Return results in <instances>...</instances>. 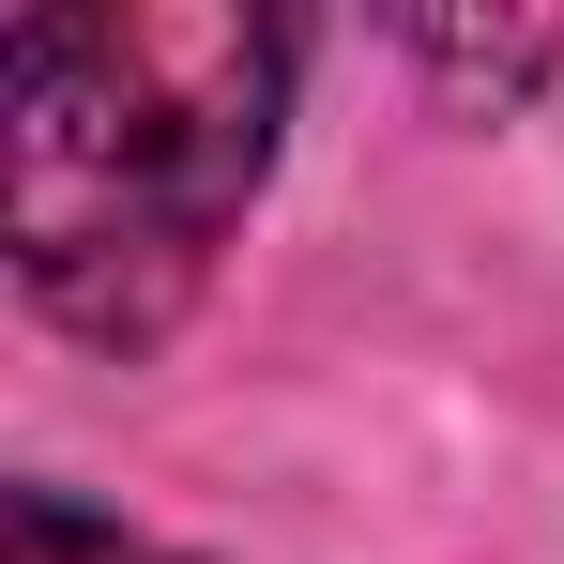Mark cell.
<instances>
[{
  "instance_id": "7a4b0ae2",
  "label": "cell",
  "mask_w": 564,
  "mask_h": 564,
  "mask_svg": "<svg viewBox=\"0 0 564 564\" xmlns=\"http://www.w3.org/2000/svg\"><path fill=\"white\" fill-rule=\"evenodd\" d=\"M0 564H169V550H138V534H122V519H93L77 488H15Z\"/></svg>"
},
{
  "instance_id": "3957f363",
  "label": "cell",
  "mask_w": 564,
  "mask_h": 564,
  "mask_svg": "<svg viewBox=\"0 0 564 564\" xmlns=\"http://www.w3.org/2000/svg\"><path fill=\"white\" fill-rule=\"evenodd\" d=\"M443 77H488V93H519V77H550V31H412Z\"/></svg>"
},
{
  "instance_id": "6da1fadb",
  "label": "cell",
  "mask_w": 564,
  "mask_h": 564,
  "mask_svg": "<svg viewBox=\"0 0 564 564\" xmlns=\"http://www.w3.org/2000/svg\"><path fill=\"white\" fill-rule=\"evenodd\" d=\"M15 77V275L46 321L153 351L214 275L245 184L275 169L290 15L229 0H46L0 46Z\"/></svg>"
}]
</instances>
